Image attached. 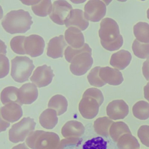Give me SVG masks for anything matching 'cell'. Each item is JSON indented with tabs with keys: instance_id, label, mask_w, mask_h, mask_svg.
<instances>
[{
	"instance_id": "obj_1",
	"label": "cell",
	"mask_w": 149,
	"mask_h": 149,
	"mask_svg": "<svg viewBox=\"0 0 149 149\" xmlns=\"http://www.w3.org/2000/svg\"><path fill=\"white\" fill-rule=\"evenodd\" d=\"M98 33L101 44L106 50L116 51L123 46V39L119 26L113 19L106 18L102 20Z\"/></svg>"
},
{
	"instance_id": "obj_2",
	"label": "cell",
	"mask_w": 149,
	"mask_h": 149,
	"mask_svg": "<svg viewBox=\"0 0 149 149\" xmlns=\"http://www.w3.org/2000/svg\"><path fill=\"white\" fill-rule=\"evenodd\" d=\"M33 24L29 13L22 9L9 12L1 22L5 31L11 34L24 33L30 29Z\"/></svg>"
},
{
	"instance_id": "obj_3",
	"label": "cell",
	"mask_w": 149,
	"mask_h": 149,
	"mask_svg": "<svg viewBox=\"0 0 149 149\" xmlns=\"http://www.w3.org/2000/svg\"><path fill=\"white\" fill-rule=\"evenodd\" d=\"M104 99L103 95L98 89L90 88L87 89L84 93L79 104L81 115L86 119H92L95 117Z\"/></svg>"
},
{
	"instance_id": "obj_4",
	"label": "cell",
	"mask_w": 149,
	"mask_h": 149,
	"mask_svg": "<svg viewBox=\"0 0 149 149\" xmlns=\"http://www.w3.org/2000/svg\"><path fill=\"white\" fill-rule=\"evenodd\" d=\"M60 139L54 132L36 130L29 135L26 143L32 149H56Z\"/></svg>"
},
{
	"instance_id": "obj_5",
	"label": "cell",
	"mask_w": 149,
	"mask_h": 149,
	"mask_svg": "<svg viewBox=\"0 0 149 149\" xmlns=\"http://www.w3.org/2000/svg\"><path fill=\"white\" fill-rule=\"evenodd\" d=\"M11 76L18 83L29 80L35 68L33 61L27 56H16L11 61Z\"/></svg>"
},
{
	"instance_id": "obj_6",
	"label": "cell",
	"mask_w": 149,
	"mask_h": 149,
	"mask_svg": "<svg viewBox=\"0 0 149 149\" xmlns=\"http://www.w3.org/2000/svg\"><path fill=\"white\" fill-rule=\"evenodd\" d=\"M36 123L33 118H24L19 123L13 125L9 131V139L11 142H22L33 131Z\"/></svg>"
},
{
	"instance_id": "obj_7",
	"label": "cell",
	"mask_w": 149,
	"mask_h": 149,
	"mask_svg": "<svg viewBox=\"0 0 149 149\" xmlns=\"http://www.w3.org/2000/svg\"><path fill=\"white\" fill-rule=\"evenodd\" d=\"M91 54L92 50L84 51L75 56L70 63V68L71 73L76 76L83 75L86 74L93 63Z\"/></svg>"
},
{
	"instance_id": "obj_8",
	"label": "cell",
	"mask_w": 149,
	"mask_h": 149,
	"mask_svg": "<svg viewBox=\"0 0 149 149\" xmlns=\"http://www.w3.org/2000/svg\"><path fill=\"white\" fill-rule=\"evenodd\" d=\"M71 5L66 1H56L53 3L49 17L53 22L59 25H65L64 22L73 10Z\"/></svg>"
},
{
	"instance_id": "obj_9",
	"label": "cell",
	"mask_w": 149,
	"mask_h": 149,
	"mask_svg": "<svg viewBox=\"0 0 149 149\" xmlns=\"http://www.w3.org/2000/svg\"><path fill=\"white\" fill-rule=\"evenodd\" d=\"M106 6L101 1H89L84 6V16L88 21L98 22L106 14Z\"/></svg>"
},
{
	"instance_id": "obj_10",
	"label": "cell",
	"mask_w": 149,
	"mask_h": 149,
	"mask_svg": "<svg viewBox=\"0 0 149 149\" xmlns=\"http://www.w3.org/2000/svg\"><path fill=\"white\" fill-rule=\"evenodd\" d=\"M54 76V74L51 67L44 65L38 67L35 70L30 80L36 87L40 88L49 85Z\"/></svg>"
},
{
	"instance_id": "obj_11",
	"label": "cell",
	"mask_w": 149,
	"mask_h": 149,
	"mask_svg": "<svg viewBox=\"0 0 149 149\" xmlns=\"http://www.w3.org/2000/svg\"><path fill=\"white\" fill-rule=\"evenodd\" d=\"M45 46L43 38L37 35H32L26 37L24 42L26 54L32 57H38L42 55Z\"/></svg>"
},
{
	"instance_id": "obj_12",
	"label": "cell",
	"mask_w": 149,
	"mask_h": 149,
	"mask_svg": "<svg viewBox=\"0 0 149 149\" xmlns=\"http://www.w3.org/2000/svg\"><path fill=\"white\" fill-rule=\"evenodd\" d=\"M106 112L107 116L112 120L124 119L129 114V106L123 100H114L108 104Z\"/></svg>"
},
{
	"instance_id": "obj_13",
	"label": "cell",
	"mask_w": 149,
	"mask_h": 149,
	"mask_svg": "<svg viewBox=\"0 0 149 149\" xmlns=\"http://www.w3.org/2000/svg\"><path fill=\"white\" fill-rule=\"evenodd\" d=\"M66 27H74L84 31L89 26V22L85 18L84 13L79 9H73L64 22Z\"/></svg>"
},
{
	"instance_id": "obj_14",
	"label": "cell",
	"mask_w": 149,
	"mask_h": 149,
	"mask_svg": "<svg viewBox=\"0 0 149 149\" xmlns=\"http://www.w3.org/2000/svg\"><path fill=\"white\" fill-rule=\"evenodd\" d=\"M67 46L63 35L54 37L48 44L47 55L53 59L61 58Z\"/></svg>"
},
{
	"instance_id": "obj_15",
	"label": "cell",
	"mask_w": 149,
	"mask_h": 149,
	"mask_svg": "<svg viewBox=\"0 0 149 149\" xmlns=\"http://www.w3.org/2000/svg\"><path fill=\"white\" fill-rule=\"evenodd\" d=\"M99 74L102 81L110 85L117 86L120 85L123 81L122 73L118 70L110 67L101 68Z\"/></svg>"
},
{
	"instance_id": "obj_16",
	"label": "cell",
	"mask_w": 149,
	"mask_h": 149,
	"mask_svg": "<svg viewBox=\"0 0 149 149\" xmlns=\"http://www.w3.org/2000/svg\"><path fill=\"white\" fill-rule=\"evenodd\" d=\"M23 115L22 108L15 103L8 104L1 109V115L3 119L13 123L19 120Z\"/></svg>"
},
{
	"instance_id": "obj_17",
	"label": "cell",
	"mask_w": 149,
	"mask_h": 149,
	"mask_svg": "<svg viewBox=\"0 0 149 149\" xmlns=\"http://www.w3.org/2000/svg\"><path fill=\"white\" fill-rule=\"evenodd\" d=\"M38 96V89L34 84H25L19 89V99L22 105L33 103L37 99Z\"/></svg>"
},
{
	"instance_id": "obj_18",
	"label": "cell",
	"mask_w": 149,
	"mask_h": 149,
	"mask_svg": "<svg viewBox=\"0 0 149 149\" xmlns=\"http://www.w3.org/2000/svg\"><path fill=\"white\" fill-rule=\"evenodd\" d=\"M65 39L70 47L75 49L81 48L84 44V37L81 30L70 27L65 32Z\"/></svg>"
},
{
	"instance_id": "obj_19",
	"label": "cell",
	"mask_w": 149,
	"mask_h": 149,
	"mask_svg": "<svg viewBox=\"0 0 149 149\" xmlns=\"http://www.w3.org/2000/svg\"><path fill=\"white\" fill-rule=\"evenodd\" d=\"M85 128L78 121L72 120L67 122L62 129V134L66 138L81 136L84 133Z\"/></svg>"
},
{
	"instance_id": "obj_20",
	"label": "cell",
	"mask_w": 149,
	"mask_h": 149,
	"mask_svg": "<svg viewBox=\"0 0 149 149\" xmlns=\"http://www.w3.org/2000/svg\"><path fill=\"white\" fill-rule=\"evenodd\" d=\"M132 57L130 52L122 49L112 55L110 64L119 70H123L130 64Z\"/></svg>"
},
{
	"instance_id": "obj_21",
	"label": "cell",
	"mask_w": 149,
	"mask_h": 149,
	"mask_svg": "<svg viewBox=\"0 0 149 149\" xmlns=\"http://www.w3.org/2000/svg\"><path fill=\"white\" fill-rule=\"evenodd\" d=\"M39 119L42 127L47 130H51L54 128L58 123L57 112L53 109H47L41 114Z\"/></svg>"
},
{
	"instance_id": "obj_22",
	"label": "cell",
	"mask_w": 149,
	"mask_h": 149,
	"mask_svg": "<svg viewBox=\"0 0 149 149\" xmlns=\"http://www.w3.org/2000/svg\"><path fill=\"white\" fill-rule=\"evenodd\" d=\"M1 99L3 104L15 103L22 104L20 102L19 99V89L13 86L7 87L3 90L1 95Z\"/></svg>"
},
{
	"instance_id": "obj_23",
	"label": "cell",
	"mask_w": 149,
	"mask_h": 149,
	"mask_svg": "<svg viewBox=\"0 0 149 149\" xmlns=\"http://www.w3.org/2000/svg\"><path fill=\"white\" fill-rule=\"evenodd\" d=\"M48 107L55 110L57 112V116H61L67 111L68 101L66 97L62 95H55L49 100Z\"/></svg>"
},
{
	"instance_id": "obj_24",
	"label": "cell",
	"mask_w": 149,
	"mask_h": 149,
	"mask_svg": "<svg viewBox=\"0 0 149 149\" xmlns=\"http://www.w3.org/2000/svg\"><path fill=\"white\" fill-rule=\"evenodd\" d=\"M117 145L118 149H139L140 148L138 141L131 133H126L121 136Z\"/></svg>"
},
{
	"instance_id": "obj_25",
	"label": "cell",
	"mask_w": 149,
	"mask_h": 149,
	"mask_svg": "<svg viewBox=\"0 0 149 149\" xmlns=\"http://www.w3.org/2000/svg\"><path fill=\"white\" fill-rule=\"evenodd\" d=\"M114 123L107 117L99 118L94 122L95 131L98 135L103 136H108L109 135V129Z\"/></svg>"
},
{
	"instance_id": "obj_26",
	"label": "cell",
	"mask_w": 149,
	"mask_h": 149,
	"mask_svg": "<svg viewBox=\"0 0 149 149\" xmlns=\"http://www.w3.org/2000/svg\"><path fill=\"white\" fill-rule=\"evenodd\" d=\"M126 133L131 132L128 125L124 122H114L110 128V136L115 142H117L121 136Z\"/></svg>"
},
{
	"instance_id": "obj_27",
	"label": "cell",
	"mask_w": 149,
	"mask_h": 149,
	"mask_svg": "<svg viewBox=\"0 0 149 149\" xmlns=\"http://www.w3.org/2000/svg\"><path fill=\"white\" fill-rule=\"evenodd\" d=\"M133 33L136 40L140 42L149 43V24L139 22L134 26Z\"/></svg>"
},
{
	"instance_id": "obj_28",
	"label": "cell",
	"mask_w": 149,
	"mask_h": 149,
	"mask_svg": "<svg viewBox=\"0 0 149 149\" xmlns=\"http://www.w3.org/2000/svg\"><path fill=\"white\" fill-rule=\"evenodd\" d=\"M132 113L136 118L145 120L149 118V103L144 101H139L132 107Z\"/></svg>"
},
{
	"instance_id": "obj_29",
	"label": "cell",
	"mask_w": 149,
	"mask_h": 149,
	"mask_svg": "<svg viewBox=\"0 0 149 149\" xmlns=\"http://www.w3.org/2000/svg\"><path fill=\"white\" fill-rule=\"evenodd\" d=\"M53 5L51 1H40L38 4L32 6L34 13L40 17H46L50 15Z\"/></svg>"
},
{
	"instance_id": "obj_30",
	"label": "cell",
	"mask_w": 149,
	"mask_h": 149,
	"mask_svg": "<svg viewBox=\"0 0 149 149\" xmlns=\"http://www.w3.org/2000/svg\"><path fill=\"white\" fill-rule=\"evenodd\" d=\"M132 49L138 58L144 59L149 57V43H143L135 40L132 43Z\"/></svg>"
},
{
	"instance_id": "obj_31",
	"label": "cell",
	"mask_w": 149,
	"mask_h": 149,
	"mask_svg": "<svg viewBox=\"0 0 149 149\" xmlns=\"http://www.w3.org/2000/svg\"><path fill=\"white\" fill-rule=\"evenodd\" d=\"M26 38V36H19L12 39L10 42V46L14 52L20 55L26 54L24 47V42Z\"/></svg>"
},
{
	"instance_id": "obj_32",
	"label": "cell",
	"mask_w": 149,
	"mask_h": 149,
	"mask_svg": "<svg viewBox=\"0 0 149 149\" xmlns=\"http://www.w3.org/2000/svg\"><path fill=\"white\" fill-rule=\"evenodd\" d=\"M101 68V67H95L91 70L87 77L89 83L92 86L100 88L106 84L99 77V71Z\"/></svg>"
},
{
	"instance_id": "obj_33",
	"label": "cell",
	"mask_w": 149,
	"mask_h": 149,
	"mask_svg": "<svg viewBox=\"0 0 149 149\" xmlns=\"http://www.w3.org/2000/svg\"><path fill=\"white\" fill-rule=\"evenodd\" d=\"M92 50L88 44L85 43L84 46L79 49H75L73 48L70 46L67 47L64 52V56L66 61L69 63H71L73 58L77 55L79 54L80 53H82L84 51H89Z\"/></svg>"
},
{
	"instance_id": "obj_34",
	"label": "cell",
	"mask_w": 149,
	"mask_h": 149,
	"mask_svg": "<svg viewBox=\"0 0 149 149\" xmlns=\"http://www.w3.org/2000/svg\"><path fill=\"white\" fill-rule=\"evenodd\" d=\"M137 135L141 143L149 147V125H142L138 131Z\"/></svg>"
},
{
	"instance_id": "obj_35",
	"label": "cell",
	"mask_w": 149,
	"mask_h": 149,
	"mask_svg": "<svg viewBox=\"0 0 149 149\" xmlns=\"http://www.w3.org/2000/svg\"><path fill=\"white\" fill-rule=\"evenodd\" d=\"M0 68L1 78H2L8 74L9 71V60L5 55H0Z\"/></svg>"
},
{
	"instance_id": "obj_36",
	"label": "cell",
	"mask_w": 149,
	"mask_h": 149,
	"mask_svg": "<svg viewBox=\"0 0 149 149\" xmlns=\"http://www.w3.org/2000/svg\"><path fill=\"white\" fill-rule=\"evenodd\" d=\"M143 75L147 81H149V58L143 63L142 67Z\"/></svg>"
},
{
	"instance_id": "obj_37",
	"label": "cell",
	"mask_w": 149,
	"mask_h": 149,
	"mask_svg": "<svg viewBox=\"0 0 149 149\" xmlns=\"http://www.w3.org/2000/svg\"><path fill=\"white\" fill-rule=\"evenodd\" d=\"M144 95L145 99L149 102V82L144 87Z\"/></svg>"
},
{
	"instance_id": "obj_38",
	"label": "cell",
	"mask_w": 149,
	"mask_h": 149,
	"mask_svg": "<svg viewBox=\"0 0 149 149\" xmlns=\"http://www.w3.org/2000/svg\"><path fill=\"white\" fill-rule=\"evenodd\" d=\"M40 1H21V2H22L23 4L27 6L32 5V6H33L38 4Z\"/></svg>"
},
{
	"instance_id": "obj_39",
	"label": "cell",
	"mask_w": 149,
	"mask_h": 149,
	"mask_svg": "<svg viewBox=\"0 0 149 149\" xmlns=\"http://www.w3.org/2000/svg\"><path fill=\"white\" fill-rule=\"evenodd\" d=\"M1 54L6 55L7 53L6 46L2 40H1Z\"/></svg>"
},
{
	"instance_id": "obj_40",
	"label": "cell",
	"mask_w": 149,
	"mask_h": 149,
	"mask_svg": "<svg viewBox=\"0 0 149 149\" xmlns=\"http://www.w3.org/2000/svg\"><path fill=\"white\" fill-rule=\"evenodd\" d=\"M12 149H29L24 143L19 144L13 147Z\"/></svg>"
},
{
	"instance_id": "obj_41",
	"label": "cell",
	"mask_w": 149,
	"mask_h": 149,
	"mask_svg": "<svg viewBox=\"0 0 149 149\" xmlns=\"http://www.w3.org/2000/svg\"><path fill=\"white\" fill-rule=\"evenodd\" d=\"M147 18L149 19V8L147 11Z\"/></svg>"
},
{
	"instance_id": "obj_42",
	"label": "cell",
	"mask_w": 149,
	"mask_h": 149,
	"mask_svg": "<svg viewBox=\"0 0 149 149\" xmlns=\"http://www.w3.org/2000/svg\"><path fill=\"white\" fill-rule=\"evenodd\" d=\"M71 149H78L76 146V144L73 147V148H71Z\"/></svg>"
}]
</instances>
